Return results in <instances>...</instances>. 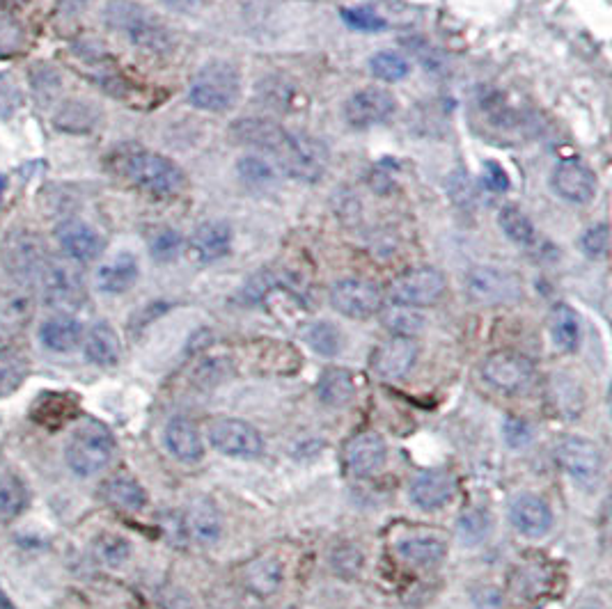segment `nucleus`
Wrapping results in <instances>:
<instances>
[{"instance_id":"obj_47","label":"nucleus","mask_w":612,"mask_h":609,"mask_svg":"<svg viewBox=\"0 0 612 609\" xmlns=\"http://www.w3.org/2000/svg\"><path fill=\"white\" fill-rule=\"evenodd\" d=\"M23 104V94L19 83L10 74H0V117L7 120Z\"/></svg>"},{"instance_id":"obj_12","label":"nucleus","mask_w":612,"mask_h":609,"mask_svg":"<svg viewBox=\"0 0 612 609\" xmlns=\"http://www.w3.org/2000/svg\"><path fill=\"white\" fill-rule=\"evenodd\" d=\"M397 110V99L381 87H365L351 94L344 104V117L353 129H372L376 124L388 122Z\"/></svg>"},{"instance_id":"obj_1","label":"nucleus","mask_w":612,"mask_h":609,"mask_svg":"<svg viewBox=\"0 0 612 609\" xmlns=\"http://www.w3.org/2000/svg\"><path fill=\"white\" fill-rule=\"evenodd\" d=\"M104 19L117 33H122L131 44L149 53H163L170 49L172 33L154 12L133 0H111L104 10Z\"/></svg>"},{"instance_id":"obj_4","label":"nucleus","mask_w":612,"mask_h":609,"mask_svg":"<svg viewBox=\"0 0 612 609\" xmlns=\"http://www.w3.org/2000/svg\"><path fill=\"white\" fill-rule=\"evenodd\" d=\"M115 454V440L111 431L99 422H88L69 435L65 447V461L76 477H94L111 463Z\"/></svg>"},{"instance_id":"obj_29","label":"nucleus","mask_w":612,"mask_h":609,"mask_svg":"<svg viewBox=\"0 0 612 609\" xmlns=\"http://www.w3.org/2000/svg\"><path fill=\"white\" fill-rule=\"evenodd\" d=\"M553 344L564 353H574L580 344V321L569 305H555L551 312Z\"/></svg>"},{"instance_id":"obj_23","label":"nucleus","mask_w":612,"mask_h":609,"mask_svg":"<svg viewBox=\"0 0 612 609\" xmlns=\"http://www.w3.org/2000/svg\"><path fill=\"white\" fill-rule=\"evenodd\" d=\"M83 326L69 314H56L46 319L39 328V342L53 353H69L81 344Z\"/></svg>"},{"instance_id":"obj_25","label":"nucleus","mask_w":612,"mask_h":609,"mask_svg":"<svg viewBox=\"0 0 612 609\" xmlns=\"http://www.w3.org/2000/svg\"><path fill=\"white\" fill-rule=\"evenodd\" d=\"M140 266L131 252H120L97 271V287L104 294H124L138 282Z\"/></svg>"},{"instance_id":"obj_55","label":"nucleus","mask_w":612,"mask_h":609,"mask_svg":"<svg viewBox=\"0 0 612 609\" xmlns=\"http://www.w3.org/2000/svg\"><path fill=\"white\" fill-rule=\"evenodd\" d=\"M0 609H17L10 598H7V593L0 589Z\"/></svg>"},{"instance_id":"obj_17","label":"nucleus","mask_w":612,"mask_h":609,"mask_svg":"<svg viewBox=\"0 0 612 609\" xmlns=\"http://www.w3.org/2000/svg\"><path fill=\"white\" fill-rule=\"evenodd\" d=\"M386 456V440L374 431L353 435L347 447H344V465L356 477H370L376 470H381L383 463H386Z\"/></svg>"},{"instance_id":"obj_28","label":"nucleus","mask_w":612,"mask_h":609,"mask_svg":"<svg viewBox=\"0 0 612 609\" xmlns=\"http://www.w3.org/2000/svg\"><path fill=\"white\" fill-rule=\"evenodd\" d=\"M397 555L411 566L436 568L443 564L447 548L443 541L431 539V536H413V539H404L397 543Z\"/></svg>"},{"instance_id":"obj_45","label":"nucleus","mask_w":612,"mask_h":609,"mask_svg":"<svg viewBox=\"0 0 612 609\" xmlns=\"http://www.w3.org/2000/svg\"><path fill=\"white\" fill-rule=\"evenodd\" d=\"M239 177L243 181H248V184H271L273 179H276V170H273V165L269 161H264L260 156H246L239 161Z\"/></svg>"},{"instance_id":"obj_38","label":"nucleus","mask_w":612,"mask_h":609,"mask_svg":"<svg viewBox=\"0 0 612 609\" xmlns=\"http://www.w3.org/2000/svg\"><path fill=\"white\" fill-rule=\"evenodd\" d=\"M30 316V300L21 294L0 296V332L19 330Z\"/></svg>"},{"instance_id":"obj_32","label":"nucleus","mask_w":612,"mask_h":609,"mask_svg":"<svg viewBox=\"0 0 612 609\" xmlns=\"http://www.w3.org/2000/svg\"><path fill=\"white\" fill-rule=\"evenodd\" d=\"M28 376V360L17 348H0V397H7Z\"/></svg>"},{"instance_id":"obj_10","label":"nucleus","mask_w":612,"mask_h":609,"mask_svg":"<svg viewBox=\"0 0 612 609\" xmlns=\"http://www.w3.org/2000/svg\"><path fill=\"white\" fill-rule=\"evenodd\" d=\"M209 442L221 454L234 458H257L264 452V440L257 429L232 417L211 422Z\"/></svg>"},{"instance_id":"obj_40","label":"nucleus","mask_w":612,"mask_h":609,"mask_svg":"<svg viewBox=\"0 0 612 609\" xmlns=\"http://www.w3.org/2000/svg\"><path fill=\"white\" fill-rule=\"evenodd\" d=\"M248 584L255 589V593H273L278 589V584L282 580L280 566L271 559H260L255 564L248 566Z\"/></svg>"},{"instance_id":"obj_21","label":"nucleus","mask_w":612,"mask_h":609,"mask_svg":"<svg viewBox=\"0 0 612 609\" xmlns=\"http://www.w3.org/2000/svg\"><path fill=\"white\" fill-rule=\"evenodd\" d=\"M232 250V227L223 220H207L188 241V255L198 264H214Z\"/></svg>"},{"instance_id":"obj_41","label":"nucleus","mask_w":612,"mask_h":609,"mask_svg":"<svg viewBox=\"0 0 612 609\" xmlns=\"http://www.w3.org/2000/svg\"><path fill=\"white\" fill-rule=\"evenodd\" d=\"M26 488L17 479H0V520L10 522L26 506Z\"/></svg>"},{"instance_id":"obj_48","label":"nucleus","mask_w":612,"mask_h":609,"mask_svg":"<svg viewBox=\"0 0 612 609\" xmlns=\"http://www.w3.org/2000/svg\"><path fill=\"white\" fill-rule=\"evenodd\" d=\"M502 435H505L507 445L514 447V449L528 447V442L532 440L530 426L521 422V419H507L505 426H502Z\"/></svg>"},{"instance_id":"obj_18","label":"nucleus","mask_w":612,"mask_h":609,"mask_svg":"<svg viewBox=\"0 0 612 609\" xmlns=\"http://www.w3.org/2000/svg\"><path fill=\"white\" fill-rule=\"evenodd\" d=\"M232 136L241 145L253 147L257 152L276 158L280 149L285 147L289 131L282 129L278 122L266 120V117H243V120L232 124Z\"/></svg>"},{"instance_id":"obj_5","label":"nucleus","mask_w":612,"mask_h":609,"mask_svg":"<svg viewBox=\"0 0 612 609\" xmlns=\"http://www.w3.org/2000/svg\"><path fill=\"white\" fill-rule=\"evenodd\" d=\"M276 165L287 177L298 181H319L328 168V149L308 133H289L285 147L276 156Z\"/></svg>"},{"instance_id":"obj_26","label":"nucleus","mask_w":612,"mask_h":609,"mask_svg":"<svg viewBox=\"0 0 612 609\" xmlns=\"http://www.w3.org/2000/svg\"><path fill=\"white\" fill-rule=\"evenodd\" d=\"M166 447H168V452L175 458H179L182 463L200 461L204 454L200 431L195 429L193 422H188V419L184 417H175L168 422Z\"/></svg>"},{"instance_id":"obj_39","label":"nucleus","mask_w":612,"mask_h":609,"mask_svg":"<svg viewBox=\"0 0 612 609\" xmlns=\"http://www.w3.org/2000/svg\"><path fill=\"white\" fill-rule=\"evenodd\" d=\"M56 126L62 131H88L94 126V110L83 101H67L56 115Z\"/></svg>"},{"instance_id":"obj_15","label":"nucleus","mask_w":612,"mask_h":609,"mask_svg":"<svg viewBox=\"0 0 612 609\" xmlns=\"http://www.w3.org/2000/svg\"><path fill=\"white\" fill-rule=\"evenodd\" d=\"M418 353L420 346L415 342L413 337H390L388 342H383L379 348H376L374 358H372V367L376 374L381 378H386V381H399V378H404L408 371L415 367V362H418Z\"/></svg>"},{"instance_id":"obj_16","label":"nucleus","mask_w":612,"mask_h":609,"mask_svg":"<svg viewBox=\"0 0 612 609\" xmlns=\"http://www.w3.org/2000/svg\"><path fill=\"white\" fill-rule=\"evenodd\" d=\"M553 188L571 204H590L596 195V177L585 163L567 158L553 170Z\"/></svg>"},{"instance_id":"obj_19","label":"nucleus","mask_w":612,"mask_h":609,"mask_svg":"<svg viewBox=\"0 0 612 609\" xmlns=\"http://www.w3.org/2000/svg\"><path fill=\"white\" fill-rule=\"evenodd\" d=\"M454 493H457V481L447 470L422 472L413 479L411 488H408L411 502L422 511L443 509V506L452 502Z\"/></svg>"},{"instance_id":"obj_7","label":"nucleus","mask_w":612,"mask_h":609,"mask_svg":"<svg viewBox=\"0 0 612 609\" xmlns=\"http://www.w3.org/2000/svg\"><path fill=\"white\" fill-rule=\"evenodd\" d=\"M445 294V278L436 268H413L390 282L388 298L392 305L427 307L434 305Z\"/></svg>"},{"instance_id":"obj_54","label":"nucleus","mask_w":612,"mask_h":609,"mask_svg":"<svg viewBox=\"0 0 612 609\" xmlns=\"http://www.w3.org/2000/svg\"><path fill=\"white\" fill-rule=\"evenodd\" d=\"M28 3L30 0H0V10L14 12V10H21V7H26Z\"/></svg>"},{"instance_id":"obj_51","label":"nucleus","mask_w":612,"mask_h":609,"mask_svg":"<svg viewBox=\"0 0 612 609\" xmlns=\"http://www.w3.org/2000/svg\"><path fill=\"white\" fill-rule=\"evenodd\" d=\"M484 184L491 188V191H507L509 188V177L507 172L502 170V165H498L496 161H486L484 163Z\"/></svg>"},{"instance_id":"obj_20","label":"nucleus","mask_w":612,"mask_h":609,"mask_svg":"<svg viewBox=\"0 0 612 609\" xmlns=\"http://www.w3.org/2000/svg\"><path fill=\"white\" fill-rule=\"evenodd\" d=\"M56 239L67 257L74 261H92L104 252V239L92 225L69 218L56 227Z\"/></svg>"},{"instance_id":"obj_8","label":"nucleus","mask_w":612,"mask_h":609,"mask_svg":"<svg viewBox=\"0 0 612 609\" xmlns=\"http://www.w3.org/2000/svg\"><path fill=\"white\" fill-rule=\"evenodd\" d=\"M557 461L580 488H596L603 470L601 449L592 440L569 435L557 447Z\"/></svg>"},{"instance_id":"obj_44","label":"nucleus","mask_w":612,"mask_h":609,"mask_svg":"<svg viewBox=\"0 0 612 609\" xmlns=\"http://www.w3.org/2000/svg\"><path fill=\"white\" fill-rule=\"evenodd\" d=\"M131 555V545L117 534H104L97 541V557L108 566H122Z\"/></svg>"},{"instance_id":"obj_50","label":"nucleus","mask_w":612,"mask_h":609,"mask_svg":"<svg viewBox=\"0 0 612 609\" xmlns=\"http://www.w3.org/2000/svg\"><path fill=\"white\" fill-rule=\"evenodd\" d=\"M360 564H363V557H360V552L356 548L335 550V555H333L335 571H340L344 575H353L360 571Z\"/></svg>"},{"instance_id":"obj_43","label":"nucleus","mask_w":612,"mask_h":609,"mask_svg":"<svg viewBox=\"0 0 612 609\" xmlns=\"http://www.w3.org/2000/svg\"><path fill=\"white\" fill-rule=\"evenodd\" d=\"M342 19L351 28L363 30V33H379V30L388 28V21L379 17L370 7H344Z\"/></svg>"},{"instance_id":"obj_53","label":"nucleus","mask_w":612,"mask_h":609,"mask_svg":"<svg viewBox=\"0 0 612 609\" xmlns=\"http://www.w3.org/2000/svg\"><path fill=\"white\" fill-rule=\"evenodd\" d=\"M477 607L480 609H500V593L496 589H484L477 596Z\"/></svg>"},{"instance_id":"obj_9","label":"nucleus","mask_w":612,"mask_h":609,"mask_svg":"<svg viewBox=\"0 0 612 609\" xmlns=\"http://www.w3.org/2000/svg\"><path fill=\"white\" fill-rule=\"evenodd\" d=\"M482 378L493 390L505 394H521L535 381V367L519 353L498 351L491 353L482 362Z\"/></svg>"},{"instance_id":"obj_2","label":"nucleus","mask_w":612,"mask_h":609,"mask_svg":"<svg viewBox=\"0 0 612 609\" xmlns=\"http://www.w3.org/2000/svg\"><path fill=\"white\" fill-rule=\"evenodd\" d=\"M117 168H120L122 177H127L133 186L145 193L170 197L186 188V174L182 168L172 163L170 158L147 152V149H133V152L120 156Z\"/></svg>"},{"instance_id":"obj_22","label":"nucleus","mask_w":612,"mask_h":609,"mask_svg":"<svg viewBox=\"0 0 612 609\" xmlns=\"http://www.w3.org/2000/svg\"><path fill=\"white\" fill-rule=\"evenodd\" d=\"M509 520L523 536L539 539V536L551 532L553 511L537 495H519L509 506Z\"/></svg>"},{"instance_id":"obj_3","label":"nucleus","mask_w":612,"mask_h":609,"mask_svg":"<svg viewBox=\"0 0 612 609\" xmlns=\"http://www.w3.org/2000/svg\"><path fill=\"white\" fill-rule=\"evenodd\" d=\"M241 97V76L232 62L211 60L204 65L188 87V101L207 113H225L237 106Z\"/></svg>"},{"instance_id":"obj_13","label":"nucleus","mask_w":612,"mask_h":609,"mask_svg":"<svg viewBox=\"0 0 612 609\" xmlns=\"http://www.w3.org/2000/svg\"><path fill=\"white\" fill-rule=\"evenodd\" d=\"M331 305L349 319H370L381 310V291L370 280L349 278L331 289Z\"/></svg>"},{"instance_id":"obj_49","label":"nucleus","mask_w":612,"mask_h":609,"mask_svg":"<svg viewBox=\"0 0 612 609\" xmlns=\"http://www.w3.org/2000/svg\"><path fill=\"white\" fill-rule=\"evenodd\" d=\"M21 46V26L10 17H0V53H12Z\"/></svg>"},{"instance_id":"obj_34","label":"nucleus","mask_w":612,"mask_h":609,"mask_svg":"<svg viewBox=\"0 0 612 609\" xmlns=\"http://www.w3.org/2000/svg\"><path fill=\"white\" fill-rule=\"evenodd\" d=\"M305 342H308V346L315 353L333 358V355L342 351V332L337 330L333 323L317 321L305 328Z\"/></svg>"},{"instance_id":"obj_24","label":"nucleus","mask_w":612,"mask_h":609,"mask_svg":"<svg viewBox=\"0 0 612 609\" xmlns=\"http://www.w3.org/2000/svg\"><path fill=\"white\" fill-rule=\"evenodd\" d=\"M188 534L198 543H216L223 532V518L218 506L209 497H198L188 506L186 513Z\"/></svg>"},{"instance_id":"obj_35","label":"nucleus","mask_w":612,"mask_h":609,"mask_svg":"<svg viewBox=\"0 0 612 609\" xmlns=\"http://www.w3.org/2000/svg\"><path fill=\"white\" fill-rule=\"evenodd\" d=\"M491 516L482 509H468L464 516L459 518V525H457V534H459V541L468 545V548H473V545H480L484 543L486 539H489L491 534Z\"/></svg>"},{"instance_id":"obj_6","label":"nucleus","mask_w":612,"mask_h":609,"mask_svg":"<svg viewBox=\"0 0 612 609\" xmlns=\"http://www.w3.org/2000/svg\"><path fill=\"white\" fill-rule=\"evenodd\" d=\"M464 289L473 303L480 305H505L519 300L523 284L519 275L502 271L496 266H475L464 278Z\"/></svg>"},{"instance_id":"obj_31","label":"nucleus","mask_w":612,"mask_h":609,"mask_svg":"<svg viewBox=\"0 0 612 609\" xmlns=\"http://www.w3.org/2000/svg\"><path fill=\"white\" fill-rule=\"evenodd\" d=\"M106 500L124 511H140L147 504L145 488L131 477H115L104 486Z\"/></svg>"},{"instance_id":"obj_11","label":"nucleus","mask_w":612,"mask_h":609,"mask_svg":"<svg viewBox=\"0 0 612 609\" xmlns=\"http://www.w3.org/2000/svg\"><path fill=\"white\" fill-rule=\"evenodd\" d=\"M35 282L39 284V289H42L46 303L53 307L72 310V307H76L83 300L81 273L74 271L72 266L62 264V261H46Z\"/></svg>"},{"instance_id":"obj_46","label":"nucleus","mask_w":612,"mask_h":609,"mask_svg":"<svg viewBox=\"0 0 612 609\" xmlns=\"http://www.w3.org/2000/svg\"><path fill=\"white\" fill-rule=\"evenodd\" d=\"M580 248L590 259H603L608 255L610 248V229L606 223H596L585 229L583 239H580Z\"/></svg>"},{"instance_id":"obj_37","label":"nucleus","mask_w":612,"mask_h":609,"mask_svg":"<svg viewBox=\"0 0 612 609\" xmlns=\"http://www.w3.org/2000/svg\"><path fill=\"white\" fill-rule=\"evenodd\" d=\"M370 69L376 78H381V81L386 83H397L411 74V65H408L404 55L392 51L376 53L370 60Z\"/></svg>"},{"instance_id":"obj_36","label":"nucleus","mask_w":612,"mask_h":609,"mask_svg":"<svg viewBox=\"0 0 612 609\" xmlns=\"http://www.w3.org/2000/svg\"><path fill=\"white\" fill-rule=\"evenodd\" d=\"M383 323H386V328L392 332V335L399 337H415L418 332H422V328H425L422 314L404 305L390 307V310L383 314Z\"/></svg>"},{"instance_id":"obj_14","label":"nucleus","mask_w":612,"mask_h":609,"mask_svg":"<svg viewBox=\"0 0 612 609\" xmlns=\"http://www.w3.org/2000/svg\"><path fill=\"white\" fill-rule=\"evenodd\" d=\"M46 261L44 241L33 232H17L5 241V266L14 278L35 282Z\"/></svg>"},{"instance_id":"obj_52","label":"nucleus","mask_w":612,"mask_h":609,"mask_svg":"<svg viewBox=\"0 0 612 609\" xmlns=\"http://www.w3.org/2000/svg\"><path fill=\"white\" fill-rule=\"evenodd\" d=\"M172 12H198L207 0H161Z\"/></svg>"},{"instance_id":"obj_42","label":"nucleus","mask_w":612,"mask_h":609,"mask_svg":"<svg viewBox=\"0 0 612 609\" xmlns=\"http://www.w3.org/2000/svg\"><path fill=\"white\" fill-rule=\"evenodd\" d=\"M182 248H184L182 234L170 227L159 229V232L152 236V241H149V252H152V257L156 261H161V264H168V261L177 259Z\"/></svg>"},{"instance_id":"obj_33","label":"nucleus","mask_w":612,"mask_h":609,"mask_svg":"<svg viewBox=\"0 0 612 609\" xmlns=\"http://www.w3.org/2000/svg\"><path fill=\"white\" fill-rule=\"evenodd\" d=\"M498 223L502 227V232L507 234V239L516 245H532L537 241L535 225L530 223V218L525 216L521 209L507 207L500 211Z\"/></svg>"},{"instance_id":"obj_56","label":"nucleus","mask_w":612,"mask_h":609,"mask_svg":"<svg viewBox=\"0 0 612 609\" xmlns=\"http://www.w3.org/2000/svg\"><path fill=\"white\" fill-rule=\"evenodd\" d=\"M3 191H5V177H0V197H3Z\"/></svg>"},{"instance_id":"obj_27","label":"nucleus","mask_w":612,"mask_h":609,"mask_svg":"<svg viewBox=\"0 0 612 609\" xmlns=\"http://www.w3.org/2000/svg\"><path fill=\"white\" fill-rule=\"evenodd\" d=\"M85 358L97 367H113L117 365L122 353V344L117 332L108 326V323H97L92 326L88 335H85Z\"/></svg>"},{"instance_id":"obj_30","label":"nucleus","mask_w":612,"mask_h":609,"mask_svg":"<svg viewBox=\"0 0 612 609\" xmlns=\"http://www.w3.org/2000/svg\"><path fill=\"white\" fill-rule=\"evenodd\" d=\"M356 385L349 371L344 369H326L317 383V394L326 406H344L351 401Z\"/></svg>"},{"instance_id":"obj_57","label":"nucleus","mask_w":612,"mask_h":609,"mask_svg":"<svg viewBox=\"0 0 612 609\" xmlns=\"http://www.w3.org/2000/svg\"><path fill=\"white\" fill-rule=\"evenodd\" d=\"M289 609H294V607H289Z\"/></svg>"}]
</instances>
